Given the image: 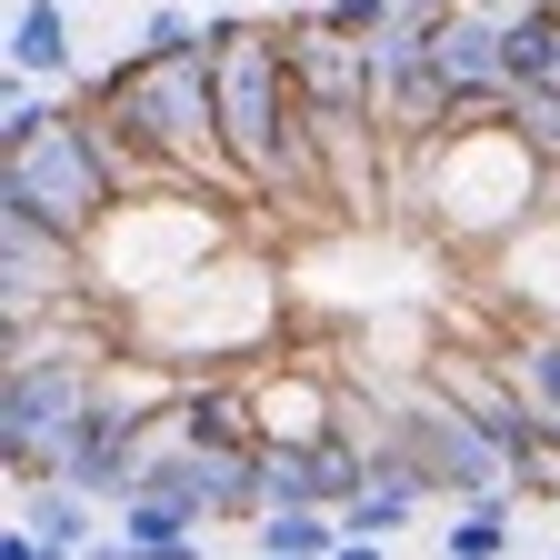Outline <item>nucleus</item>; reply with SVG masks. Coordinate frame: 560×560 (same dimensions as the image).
Here are the masks:
<instances>
[{
    "label": "nucleus",
    "mask_w": 560,
    "mask_h": 560,
    "mask_svg": "<svg viewBox=\"0 0 560 560\" xmlns=\"http://www.w3.org/2000/svg\"><path fill=\"white\" fill-rule=\"evenodd\" d=\"M11 81L81 91V40H70V11H60V0H21V21H11Z\"/></svg>",
    "instance_id": "5"
},
{
    "label": "nucleus",
    "mask_w": 560,
    "mask_h": 560,
    "mask_svg": "<svg viewBox=\"0 0 560 560\" xmlns=\"http://www.w3.org/2000/svg\"><path fill=\"white\" fill-rule=\"evenodd\" d=\"M431 200L460 241H521L530 221H550L560 171L521 130H451V140H431Z\"/></svg>",
    "instance_id": "2"
},
{
    "label": "nucleus",
    "mask_w": 560,
    "mask_h": 560,
    "mask_svg": "<svg viewBox=\"0 0 560 560\" xmlns=\"http://www.w3.org/2000/svg\"><path fill=\"white\" fill-rule=\"evenodd\" d=\"M270 11H291V21H311V11H320V0H270Z\"/></svg>",
    "instance_id": "18"
},
{
    "label": "nucleus",
    "mask_w": 560,
    "mask_h": 560,
    "mask_svg": "<svg viewBox=\"0 0 560 560\" xmlns=\"http://www.w3.org/2000/svg\"><path fill=\"white\" fill-rule=\"evenodd\" d=\"M81 291H91V250L0 210V320H11V340L70 320V311H81Z\"/></svg>",
    "instance_id": "3"
},
{
    "label": "nucleus",
    "mask_w": 560,
    "mask_h": 560,
    "mask_svg": "<svg viewBox=\"0 0 560 560\" xmlns=\"http://www.w3.org/2000/svg\"><path fill=\"white\" fill-rule=\"evenodd\" d=\"M501 371H511V381H521V390L560 420V330H521V340L501 350Z\"/></svg>",
    "instance_id": "12"
},
{
    "label": "nucleus",
    "mask_w": 560,
    "mask_h": 560,
    "mask_svg": "<svg viewBox=\"0 0 560 560\" xmlns=\"http://www.w3.org/2000/svg\"><path fill=\"white\" fill-rule=\"evenodd\" d=\"M60 110H70V91H40V81H11V110H0V161H11V151H31L40 130H60Z\"/></svg>",
    "instance_id": "13"
},
{
    "label": "nucleus",
    "mask_w": 560,
    "mask_h": 560,
    "mask_svg": "<svg viewBox=\"0 0 560 560\" xmlns=\"http://www.w3.org/2000/svg\"><path fill=\"white\" fill-rule=\"evenodd\" d=\"M190 50H210V21H200V11H180V0L140 11V40H130V60H190Z\"/></svg>",
    "instance_id": "11"
},
{
    "label": "nucleus",
    "mask_w": 560,
    "mask_h": 560,
    "mask_svg": "<svg viewBox=\"0 0 560 560\" xmlns=\"http://www.w3.org/2000/svg\"><path fill=\"white\" fill-rule=\"evenodd\" d=\"M550 50H560V0H521V11H511V40H501L511 91H530V81H540V70H550Z\"/></svg>",
    "instance_id": "10"
},
{
    "label": "nucleus",
    "mask_w": 560,
    "mask_h": 560,
    "mask_svg": "<svg viewBox=\"0 0 560 560\" xmlns=\"http://www.w3.org/2000/svg\"><path fill=\"white\" fill-rule=\"evenodd\" d=\"M501 40H511V11H441L431 21V70L460 91V81H511L501 70Z\"/></svg>",
    "instance_id": "6"
},
{
    "label": "nucleus",
    "mask_w": 560,
    "mask_h": 560,
    "mask_svg": "<svg viewBox=\"0 0 560 560\" xmlns=\"http://www.w3.org/2000/svg\"><path fill=\"white\" fill-rule=\"evenodd\" d=\"M511 110H521L511 81H460L451 110H441V140H451V130H511Z\"/></svg>",
    "instance_id": "14"
},
{
    "label": "nucleus",
    "mask_w": 560,
    "mask_h": 560,
    "mask_svg": "<svg viewBox=\"0 0 560 560\" xmlns=\"http://www.w3.org/2000/svg\"><path fill=\"white\" fill-rule=\"evenodd\" d=\"M291 81L311 110H371L381 120V50L371 40H330L320 21H291Z\"/></svg>",
    "instance_id": "4"
},
{
    "label": "nucleus",
    "mask_w": 560,
    "mask_h": 560,
    "mask_svg": "<svg viewBox=\"0 0 560 560\" xmlns=\"http://www.w3.org/2000/svg\"><path fill=\"white\" fill-rule=\"evenodd\" d=\"M441 11H460V0H441Z\"/></svg>",
    "instance_id": "20"
},
{
    "label": "nucleus",
    "mask_w": 560,
    "mask_h": 560,
    "mask_svg": "<svg viewBox=\"0 0 560 560\" xmlns=\"http://www.w3.org/2000/svg\"><path fill=\"white\" fill-rule=\"evenodd\" d=\"M530 91H560V50H550V70H540V81H530Z\"/></svg>",
    "instance_id": "19"
},
{
    "label": "nucleus",
    "mask_w": 560,
    "mask_h": 560,
    "mask_svg": "<svg viewBox=\"0 0 560 560\" xmlns=\"http://www.w3.org/2000/svg\"><path fill=\"white\" fill-rule=\"evenodd\" d=\"M521 501H470V511H451V530H431V550L441 560H521Z\"/></svg>",
    "instance_id": "7"
},
{
    "label": "nucleus",
    "mask_w": 560,
    "mask_h": 560,
    "mask_svg": "<svg viewBox=\"0 0 560 560\" xmlns=\"http://www.w3.org/2000/svg\"><path fill=\"white\" fill-rule=\"evenodd\" d=\"M101 371L110 361L91 340H70V320L11 340V361H0V470H11V490H31V480L60 470L70 431H81L91 400H101Z\"/></svg>",
    "instance_id": "1"
},
{
    "label": "nucleus",
    "mask_w": 560,
    "mask_h": 560,
    "mask_svg": "<svg viewBox=\"0 0 560 560\" xmlns=\"http://www.w3.org/2000/svg\"><path fill=\"white\" fill-rule=\"evenodd\" d=\"M330 560H390V540H340Z\"/></svg>",
    "instance_id": "17"
},
{
    "label": "nucleus",
    "mask_w": 560,
    "mask_h": 560,
    "mask_svg": "<svg viewBox=\"0 0 560 560\" xmlns=\"http://www.w3.org/2000/svg\"><path fill=\"white\" fill-rule=\"evenodd\" d=\"M0 560H81V550H60V540H40L31 521H11V530H0Z\"/></svg>",
    "instance_id": "16"
},
{
    "label": "nucleus",
    "mask_w": 560,
    "mask_h": 560,
    "mask_svg": "<svg viewBox=\"0 0 560 560\" xmlns=\"http://www.w3.org/2000/svg\"><path fill=\"white\" fill-rule=\"evenodd\" d=\"M340 540H350L340 511H311V501H301V511H270V521L250 530V560H330Z\"/></svg>",
    "instance_id": "9"
},
{
    "label": "nucleus",
    "mask_w": 560,
    "mask_h": 560,
    "mask_svg": "<svg viewBox=\"0 0 560 560\" xmlns=\"http://www.w3.org/2000/svg\"><path fill=\"white\" fill-rule=\"evenodd\" d=\"M21 521L40 540H60V550H91L101 540V501H91V490H70V480H31L21 490Z\"/></svg>",
    "instance_id": "8"
},
{
    "label": "nucleus",
    "mask_w": 560,
    "mask_h": 560,
    "mask_svg": "<svg viewBox=\"0 0 560 560\" xmlns=\"http://www.w3.org/2000/svg\"><path fill=\"white\" fill-rule=\"evenodd\" d=\"M511 130L530 140V151L560 171V91H521V110H511Z\"/></svg>",
    "instance_id": "15"
}]
</instances>
